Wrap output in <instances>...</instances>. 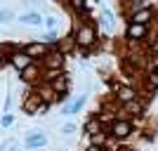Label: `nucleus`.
I'll return each instance as SVG.
<instances>
[{"mask_svg": "<svg viewBox=\"0 0 158 151\" xmlns=\"http://www.w3.org/2000/svg\"><path fill=\"white\" fill-rule=\"evenodd\" d=\"M106 135L111 139H116L118 144L127 142V139L135 135V120H127V118H113L111 123H106Z\"/></svg>", "mask_w": 158, "mask_h": 151, "instance_id": "nucleus-2", "label": "nucleus"}, {"mask_svg": "<svg viewBox=\"0 0 158 151\" xmlns=\"http://www.w3.org/2000/svg\"><path fill=\"white\" fill-rule=\"evenodd\" d=\"M146 111V102L144 99H132V102H127V104H123L118 109V118H127V120H135V118H142Z\"/></svg>", "mask_w": 158, "mask_h": 151, "instance_id": "nucleus-3", "label": "nucleus"}, {"mask_svg": "<svg viewBox=\"0 0 158 151\" xmlns=\"http://www.w3.org/2000/svg\"><path fill=\"white\" fill-rule=\"evenodd\" d=\"M47 132H43L38 128V130H31L26 135V139H24V146H26V151H33V149H43V146H47Z\"/></svg>", "mask_w": 158, "mask_h": 151, "instance_id": "nucleus-8", "label": "nucleus"}, {"mask_svg": "<svg viewBox=\"0 0 158 151\" xmlns=\"http://www.w3.org/2000/svg\"><path fill=\"white\" fill-rule=\"evenodd\" d=\"M120 151H139V149H132V146H125V149H120Z\"/></svg>", "mask_w": 158, "mask_h": 151, "instance_id": "nucleus-30", "label": "nucleus"}, {"mask_svg": "<svg viewBox=\"0 0 158 151\" xmlns=\"http://www.w3.org/2000/svg\"><path fill=\"white\" fill-rule=\"evenodd\" d=\"M19 149V144L14 142V139H10V142H2V146H0V151H17Z\"/></svg>", "mask_w": 158, "mask_h": 151, "instance_id": "nucleus-27", "label": "nucleus"}, {"mask_svg": "<svg viewBox=\"0 0 158 151\" xmlns=\"http://www.w3.org/2000/svg\"><path fill=\"white\" fill-rule=\"evenodd\" d=\"M137 97H139V92H137V87H132V85H120L118 90L113 92V99H116L120 106L132 102V99H137Z\"/></svg>", "mask_w": 158, "mask_h": 151, "instance_id": "nucleus-13", "label": "nucleus"}, {"mask_svg": "<svg viewBox=\"0 0 158 151\" xmlns=\"http://www.w3.org/2000/svg\"><path fill=\"white\" fill-rule=\"evenodd\" d=\"M43 69L45 71H64L66 69V54H61L57 47H50V52L43 57Z\"/></svg>", "mask_w": 158, "mask_h": 151, "instance_id": "nucleus-4", "label": "nucleus"}, {"mask_svg": "<svg viewBox=\"0 0 158 151\" xmlns=\"http://www.w3.org/2000/svg\"><path fill=\"white\" fill-rule=\"evenodd\" d=\"M43 71H45V69H43V64H40V61H33V64L28 66V69H24L19 76H21V80H24V83L38 87L40 83H43Z\"/></svg>", "mask_w": 158, "mask_h": 151, "instance_id": "nucleus-7", "label": "nucleus"}, {"mask_svg": "<svg viewBox=\"0 0 158 151\" xmlns=\"http://www.w3.org/2000/svg\"><path fill=\"white\" fill-rule=\"evenodd\" d=\"M69 7L73 10L76 17H87L90 14V5H87V0H66Z\"/></svg>", "mask_w": 158, "mask_h": 151, "instance_id": "nucleus-18", "label": "nucleus"}, {"mask_svg": "<svg viewBox=\"0 0 158 151\" xmlns=\"http://www.w3.org/2000/svg\"><path fill=\"white\" fill-rule=\"evenodd\" d=\"M85 151H106L104 146H94V144H87L85 146Z\"/></svg>", "mask_w": 158, "mask_h": 151, "instance_id": "nucleus-29", "label": "nucleus"}, {"mask_svg": "<svg viewBox=\"0 0 158 151\" xmlns=\"http://www.w3.org/2000/svg\"><path fill=\"white\" fill-rule=\"evenodd\" d=\"M57 50H59L61 54H66V57H71V54L76 52V38H73V33H69V36L59 38V43H57Z\"/></svg>", "mask_w": 158, "mask_h": 151, "instance_id": "nucleus-17", "label": "nucleus"}, {"mask_svg": "<svg viewBox=\"0 0 158 151\" xmlns=\"http://www.w3.org/2000/svg\"><path fill=\"white\" fill-rule=\"evenodd\" d=\"M33 64V59L26 54V50H24V45H14L12 47V52H10V66H12L17 73H21L24 69H28V66Z\"/></svg>", "mask_w": 158, "mask_h": 151, "instance_id": "nucleus-5", "label": "nucleus"}, {"mask_svg": "<svg viewBox=\"0 0 158 151\" xmlns=\"http://www.w3.org/2000/svg\"><path fill=\"white\" fill-rule=\"evenodd\" d=\"M45 26H47V31H52V28L57 26V19H54V17H47V19H45Z\"/></svg>", "mask_w": 158, "mask_h": 151, "instance_id": "nucleus-28", "label": "nucleus"}, {"mask_svg": "<svg viewBox=\"0 0 158 151\" xmlns=\"http://www.w3.org/2000/svg\"><path fill=\"white\" fill-rule=\"evenodd\" d=\"M99 19H102V24H104L106 28H113V24H116V19H113V12L109 10V7H104V10H102V17H99Z\"/></svg>", "mask_w": 158, "mask_h": 151, "instance_id": "nucleus-21", "label": "nucleus"}, {"mask_svg": "<svg viewBox=\"0 0 158 151\" xmlns=\"http://www.w3.org/2000/svg\"><path fill=\"white\" fill-rule=\"evenodd\" d=\"M47 85L52 87L57 94H69V92H71V78H69V73L64 71L59 78H54L52 83H47ZM69 97H71V94H69Z\"/></svg>", "mask_w": 158, "mask_h": 151, "instance_id": "nucleus-16", "label": "nucleus"}, {"mask_svg": "<svg viewBox=\"0 0 158 151\" xmlns=\"http://www.w3.org/2000/svg\"><path fill=\"white\" fill-rule=\"evenodd\" d=\"M153 21H156V10L151 7H144V10H139L135 12L132 17H127V24H142V26H151Z\"/></svg>", "mask_w": 158, "mask_h": 151, "instance_id": "nucleus-9", "label": "nucleus"}, {"mask_svg": "<svg viewBox=\"0 0 158 151\" xmlns=\"http://www.w3.org/2000/svg\"><path fill=\"white\" fill-rule=\"evenodd\" d=\"M73 132H76V123H71V120H69V123H64L61 125V135H73Z\"/></svg>", "mask_w": 158, "mask_h": 151, "instance_id": "nucleus-26", "label": "nucleus"}, {"mask_svg": "<svg viewBox=\"0 0 158 151\" xmlns=\"http://www.w3.org/2000/svg\"><path fill=\"white\" fill-rule=\"evenodd\" d=\"M149 36H151V28L149 26H142V24H127L125 26V40L127 43H142V45H146Z\"/></svg>", "mask_w": 158, "mask_h": 151, "instance_id": "nucleus-6", "label": "nucleus"}, {"mask_svg": "<svg viewBox=\"0 0 158 151\" xmlns=\"http://www.w3.org/2000/svg\"><path fill=\"white\" fill-rule=\"evenodd\" d=\"M109 135H106V130L104 132H99V135H94V137H90V144H94V146H106L109 144Z\"/></svg>", "mask_w": 158, "mask_h": 151, "instance_id": "nucleus-22", "label": "nucleus"}, {"mask_svg": "<svg viewBox=\"0 0 158 151\" xmlns=\"http://www.w3.org/2000/svg\"><path fill=\"white\" fill-rule=\"evenodd\" d=\"M14 120H17V118H14V113H2L0 128H5V130H7V128H12V125H14Z\"/></svg>", "mask_w": 158, "mask_h": 151, "instance_id": "nucleus-25", "label": "nucleus"}, {"mask_svg": "<svg viewBox=\"0 0 158 151\" xmlns=\"http://www.w3.org/2000/svg\"><path fill=\"white\" fill-rule=\"evenodd\" d=\"M38 40H43V43H45L47 47H57V43H59V33H57V31L52 28V31H45V33H43V36H40Z\"/></svg>", "mask_w": 158, "mask_h": 151, "instance_id": "nucleus-19", "label": "nucleus"}, {"mask_svg": "<svg viewBox=\"0 0 158 151\" xmlns=\"http://www.w3.org/2000/svg\"><path fill=\"white\" fill-rule=\"evenodd\" d=\"M73 38H76V52H80L83 57L92 52L99 43V31H97V21L94 19H80L73 24Z\"/></svg>", "mask_w": 158, "mask_h": 151, "instance_id": "nucleus-1", "label": "nucleus"}, {"mask_svg": "<svg viewBox=\"0 0 158 151\" xmlns=\"http://www.w3.org/2000/svg\"><path fill=\"white\" fill-rule=\"evenodd\" d=\"M45 99L40 97V92L38 90H33V92H28L26 97H24V102H21V109H24V113L26 116H35V111H38V106L43 104Z\"/></svg>", "mask_w": 158, "mask_h": 151, "instance_id": "nucleus-11", "label": "nucleus"}, {"mask_svg": "<svg viewBox=\"0 0 158 151\" xmlns=\"http://www.w3.org/2000/svg\"><path fill=\"white\" fill-rule=\"evenodd\" d=\"M24 50H26V54L31 57L33 61H43V57L50 52V47H47L43 40H31V43L24 45Z\"/></svg>", "mask_w": 158, "mask_h": 151, "instance_id": "nucleus-12", "label": "nucleus"}, {"mask_svg": "<svg viewBox=\"0 0 158 151\" xmlns=\"http://www.w3.org/2000/svg\"><path fill=\"white\" fill-rule=\"evenodd\" d=\"M85 102H87V94L83 92V94H78L76 99L66 102L64 109H61V113H64V116H73V113H80V111H83V106H85Z\"/></svg>", "mask_w": 158, "mask_h": 151, "instance_id": "nucleus-15", "label": "nucleus"}, {"mask_svg": "<svg viewBox=\"0 0 158 151\" xmlns=\"http://www.w3.org/2000/svg\"><path fill=\"white\" fill-rule=\"evenodd\" d=\"M17 19V14L12 10H7V7H0V24H10V21Z\"/></svg>", "mask_w": 158, "mask_h": 151, "instance_id": "nucleus-23", "label": "nucleus"}, {"mask_svg": "<svg viewBox=\"0 0 158 151\" xmlns=\"http://www.w3.org/2000/svg\"><path fill=\"white\" fill-rule=\"evenodd\" d=\"M17 21L24 24V26H43V24H45V17H43L40 12H35V10H28V12L19 14Z\"/></svg>", "mask_w": 158, "mask_h": 151, "instance_id": "nucleus-14", "label": "nucleus"}, {"mask_svg": "<svg viewBox=\"0 0 158 151\" xmlns=\"http://www.w3.org/2000/svg\"><path fill=\"white\" fill-rule=\"evenodd\" d=\"M146 45H149V52L151 54H158V31L149 36V43H146Z\"/></svg>", "mask_w": 158, "mask_h": 151, "instance_id": "nucleus-24", "label": "nucleus"}, {"mask_svg": "<svg viewBox=\"0 0 158 151\" xmlns=\"http://www.w3.org/2000/svg\"><path fill=\"white\" fill-rule=\"evenodd\" d=\"M146 87L151 94L158 90V71H146Z\"/></svg>", "mask_w": 158, "mask_h": 151, "instance_id": "nucleus-20", "label": "nucleus"}, {"mask_svg": "<svg viewBox=\"0 0 158 151\" xmlns=\"http://www.w3.org/2000/svg\"><path fill=\"white\" fill-rule=\"evenodd\" d=\"M99 132H104V123L99 118V113H90L85 118V123H83V135L85 137H94Z\"/></svg>", "mask_w": 158, "mask_h": 151, "instance_id": "nucleus-10", "label": "nucleus"}]
</instances>
